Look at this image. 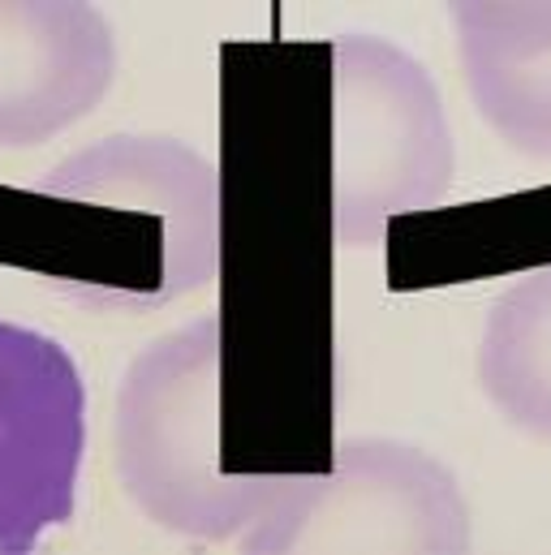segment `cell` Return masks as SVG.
<instances>
[{
    "instance_id": "1",
    "label": "cell",
    "mask_w": 551,
    "mask_h": 555,
    "mask_svg": "<svg viewBox=\"0 0 551 555\" xmlns=\"http://www.w3.org/2000/svg\"><path fill=\"white\" fill-rule=\"evenodd\" d=\"M220 349L216 310L151 340L130 358L113 410L126 500L190 543H242L302 487V474L220 469Z\"/></svg>"
},
{
    "instance_id": "2",
    "label": "cell",
    "mask_w": 551,
    "mask_h": 555,
    "mask_svg": "<svg viewBox=\"0 0 551 555\" xmlns=\"http://www.w3.org/2000/svg\"><path fill=\"white\" fill-rule=\"evenodd\" d=\"M457 172L426 65L384 35L332 39V242L384 246L393 216L431 211Z\"/></svg>"
},
{
    "instance_id": "3",
    "label": "cell",
    "mask_w": 551,
    "mask_h": 555,
    "mask_svg": "<svg viewBox=\"0 0 551 555\" xmlns=\"http://www.w3.org/2000/svg\"><path fill=\"white\" fill-rule=\"evenodd\" d=\"M242 547L255 555H465L470 504L457 474L431 452L358 435L336 448L328 474H302L293 500Z\"/></svg>"
},
{
    "instance_id": "4",
    "label": "cell",
    "mask_w": 551,
    "mask_h": 555,
    "mask_svg": "<svg viewBox=\"0 0 551 555\" xmlns=\"http://www.w3.org/2000/svg\"><path fill=\"white\" fill-rule=\"evenodd\" d=\"M87 452V388L69 349L0 319V555L74 517Z\"/></svg>"
},
{
    "instance_id": "5",
    "label": "cell",
    "mask_w": 551,
    "mask_h": 555,
    "mask_svg": "<svg viewBox=\"0 0 551 555\" xmlns=\"http://www.w3.org/2000/svg\"><path fill=\"white\" fill-rule=\"evenodd\" d=\"M117 78L113 22L82 0H0V146H43L100 108Z\"/></svg>"
},
{
    "instance_id": "6",
    "label": "cell",
    "mask_w": 551,
    "mask_h": 555,
    "mask_svg": "<svg viewBox=\"0 0 551 555\" xmlns=\"http://www.w3.org/2000/svg\"><path fill=\"white\" fill-rule=\"evenodd\" d=\"M35 194L146 216L168 229L181 259L212 284L220 272V172L194 146L164 134H113L52 164Z\"/></svg>"
},
{
    "instance_id": "7",
    "label": "cell",
    "mask_w": 551,
    "mask_h": 555,
    "mask_svg": "<svg viewBox=\"0 0 551 555\" xmlns=\"http://www.w3.org/2000/svg\"><path fill=\"white\" fill-rule=\"evenodd\" d=\"M452 26L478 117L509 151L551 159V0H461Z\"/></svg>"
},
{
    "instance_id": "8",
    "label": "cell",
    "mask_w": 551,
    "mask_h": 555,
    "mask_svg": "<svg viewBox=\"0 0 551 555\" xmlns=\"http://www.w3.org/2000/svg\"><path fill=\"white\" fill-rule=\"evenodd\" d=\"M478 384L509 426L551 439V263L513 280L491 301Z\"/></svg>"
}]
</instances>
